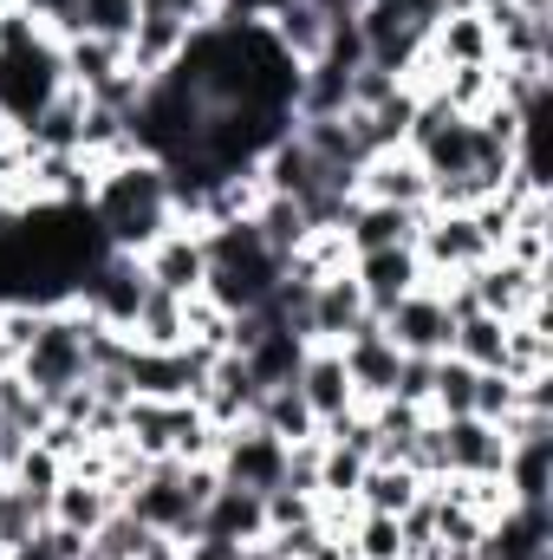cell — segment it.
I'll list each match as a JSON object with an SVG mask.
<instances>
[{
  "label": "cell",
  "mask_w": 553,
  "mask_h": 560,
  "mask_svg": "<svg viewBox=\"0 0 553 560\" xmlns=\"http://www.w3.org/2000/svg\"><path fill=\"white\" fill-rule=\"evenodd\" d=\"M92 229L105 248L118 255H143L163 229H176V196H169V170L150 163V156H118V163H98L92 176V202H85Z\"/></svg>",
  "instance_id": "6da1fadb"
},
{
  "label": "cell",
  "mask_w": 553,
  "mask_h": 560,
  "mask_svg": "<svg viewBox=\"0 0 553 560\" xmlns=\"http://www.w3.org/2000/svg\"><path fill=\"white\" fill-rule=\"evenodd\" d=\"M202 248H209V280H202V300H215L222 313H255L268 293L280 287L286 261L255 235V222H222V229H202Z\"/></svg>",
  "instance_id": "7a4b0ae2"
},
{
  "label": "cell",
  "mask_w": 553,
  "mask_h": 560,
  "mask_svg": "<svg viewBox=\"0 0 553 560\" xmlns=\"http://www.w3.org/2000/svg\"><path fill=\"white\" fill-rule=\"evenodd\" d=\"M13 372H20L46 405H59L72 385L92 378V319H85L79 306L39 313V326H33V339H26V352L13 359Z\"/></svg>",
  "instance_id": "3957f363"
},
{
  "label": "cell",
  "mask_w": 553,
  "mask_h": 560,
  "mask_svg": "<svg viewBox=\"0 0 553 560\" xmlns=\"http://www.w3.org/2000/svg\"><path fill=\"white\" fill-rule=\"evenodd\" d=\"M143 300H150V275H143L138 255H118V248H105V255L79 275V287H72V306H79L92 326L118 332V339H131Z\"/></svg>",
  "instance_id": "277c9868"
},
{
  "label": "cell",
  "mask_w": 553,
  "mask_h": 560,
  "mask_svg": "<svg viewBox=\"0 0 553 560\" xmlns=\"http://www.w3.org/2000/svg\"><path fill=\"white\" fill-rule=\"evenodd\" d=\"M378 326L404 359H443L456 346V306H449V293L436 280H416L398 306L378 313Z\"/></svg>",
  "instance_id": "5b68a950"
},
{
  "label": "cell",
  "mask_w": 553,
  "mask_h": 560,
  "mask_svg": "<svg viewBox=\"0 0 553 560\" xmlns=\"http://www.w3.org/2000/svg\"><path fill=\"white\" fill-rule=\"evenodd\" d=\"M462 293L475 313H495V319H521L528 306H548V275L508 261V255H489L482 268L462 275Z\"/></svg>",
  "instance_id": "8992f818"
},
{
  "label": "cell",
  "mask_w": 553,
  "mask_h": 560,
  "mask_svg": "<svg viewBox=\"0 0 553 560\" xmlns=\"http://www.w3.org/2000/svg\"><path fill=\"white\" fill-rule=\"evenodd\" d=\"M215 476L235 482V489L268 495V489H280V476H286V443H280L274 430H261V423H235V430H222Z\"/></svg>",
  "instance_id": "52a82bcc"
},
{
  "label": "cell",
  "mask_w": 553,
  "mask_h": 560,
  "mask_svg": "<svg viewBox=\"0 0 553 560\" xmlns=\"http://www.w3.org/2000/svg\"><path fill=\"white\" fill-rule=\"evenodd\" d=\"M372 319V306H365V293H358V280L352 268H339V275H319L313 280V293H306V346H345L358 326Z\"/></svg>",
  "instance_id": "ba28073f"
},
{
  "label": "cell",
  "mask_w": 553,
  "mask_h": 560,
  "mask_svg": "<svg viewBox=\"0 0 553 560\" xmlns=\"http://www.w3.org/2000/svg\"><path fill=\"white\" fill-rule=\"evenodd\" d=\"M143 275L156 293H176V300H189V293H202V280H209V248H202V229H189V222H176V229H163L150 248L138 255Z\"/></svg>",
  "instance_id": "9c48e42d"
},
{
  "label": "cell",
  "mask_w": 553,
  "mask_h": 560,
  "mask_svg": "<svg viewBox=\"0 0 553 560\" xmlns=\"http://www.w3.org/2000/svg\"><path fill=\"white\" fill-rule=\"evenodd\" d=\"M352 196L358 202H391V209H430V170L416 163L404 143L398 150H378V156L358 163Z\"/></svg>",
  "instance_id": "30bf717a"
},
{
  "label": "cell",
  "mask_w": 553,
  "mask_h": 560,
  "mask_svg": "<svg viewBox=\"0 0 553 560\" xmlns=\"http://www.w3.org/2000/svg\"><path fill=\"white\" fill-rule=\"evenodd\" d=\"M339 359H345V372H352V392H358V405H378V398H391L398 392V372H404V352L385 339V326H378V313L339 346Z\"/></svg>",
  "instance_id": "8fae6325"
},
{
  "label": "cell",
  "mask_w": 553,
  "mask_h": 560,
  "mask_svg": "<svg viewBox=\"0 0 553 560\" xmlns=\"http://www.w3.org/2000/svg\"><path fill=\"white\" fill-rule=\"evenodd\" d=\"M443 436V476H502L508 463V436L482 418H436Z\"/></svg>",
  "instance_id": "7c38bea8"
},
{
  "label": "cell",
  "mask_w": 553,
  "mask_h": 560,
  "mask_svg": "<svg viewBox=\"0 0 553 560\" xmlns=\"http://www.w3.org/2000/svg\"><path fill=\"white\" fill-rule=\"evenodd\" d=\"M293 392L306 398V411L319 423L358 411V392H352V372H345L339 346H306V359H299V372H293Z\"/></svg>",
  "instance_id": "4fadbf2b"
},
{
  "label": "cell",
  "mask_w": 553,
  "mask_h": 560,
  "mask_svg": "<svg viewBox=\"0 0 553 560\" xmlns=\"http://www.w3.org/2000/svg\"><path fill=\"white\" fill-rule=\"evenodd\" d=\"M416 222H423V209H391V202H358V196H352L339 235H345L352 255H378V248H411Z\"/></svg>",
  "instance_id": "5bb4252c"
},
{
  "label": "cell",
  "mask_w": 553,
  "mask_h": 560,
  "mask_svg": "<svg viewBox=\"0 0 553 560\" xmlns=\"http://www.w3.org/2000/svg\"><path fill=\"white\" fill-rule=\"evenodd\" d=\"M261 535H268V502H261L255 489H235V482H222V489L209 495L202 528H196V541H228V548H248V541H261Z\"/></svg>",
  "instance_id": "9a60e30c"
},
{
  "label": "cell",
  "mask_w": 553,
  "mask_h": 560,
  "mask_svg": "<svg viewBox=\"0 0 553 560\" xmlns=\"http://www.w3.org/2000/svg\"><path fill=\"white\" fill-rule=\"evenodd\" d=\"M352 280H358L365 306H372V313H385V306H398L416 280H423V261H416V248H378V255H352Z\"/></svg>",
  "instance_id": "2e32d148"
},
{
  "label": "cell",
  "mask_w": 553,
  "mask_h": 560,
  "mask_svg": "<svg viewBox=\"0 0 553 560\" xmlns=\"http://www.w3.org/2000/svg\"><path fill=\"white\" fill-rule=\"evenodd\" d=\"M118 509H125V502H118L105 482H92V476H66V482L52 489V502H46V522H52V528H72V535L92 541Z\"/></svg>",
  "instance_id": "e0dca14e"
},
{
  "label": "cell",
  "mask_w": 553,
  "mask_h": 560,
  "mask_svg": "<svg viewBox=\"0 0 553 560\" xmlns=\"http://www.w3.org/2000/svg\"><path fill=\"white\" fill-rule=\"evenodd\" d=\"M430 59H436V66H495V33H489V20L469 13V7L443 13L436 33H430Z\"/></svg>",
  "instance_id": "ac0fdd59"
},
{
  "label": "cell",
  "mask_w": 553,
  "mask_h": 560,
  "mask_svg": "<svg viewBox=\"0 0 553 560\" xmlns=\"http://www.w3.org/2000/svg\"><path fill=\"white\" fill-rule=\"evenodd\" d=\"M416 495H423V476H416L411 463H372L365 476H358V509L365 515H404V509H416Z\"/></svg>",
  "instance_id": "d6986e66"
},
{
  "label": "cell",
  "mask_w": 553,
  "mask_h": 560,
  "mask_svg": "<svg viewBox=\"0 0 553 560\" xmlns=\"http://www.w3.org/2000/svg\"><path fill=\"white\" fill-rule=\"evenodd\" d=\"M502 352H508V319H495V313H456L449 359H462L475 372H502Z\"/></svg>",
  "instance_id": "ffe728a7"
},
{
  "label": "cell",
  "mask_w": 553,
  "mask_h": 560,
  "mask_svg": "<svg viewBox=\"0 0 553 560\" xmlns=\"http://www.w3.org/2000/svg\"><path fill=\"white\" fill-rule=\"evenodd\" d=\"M248 372H255V385L261 392H274V385H293V372H299V359H306V339L299 332H280V326H268L248 352Z\"/></svg>",
  "instance_id": "44dd1931"
},
{
  "label": "cell",
  "mask_w": 553,
  "mask_h": 560,
  "mask_svg": "<svg viewBox=\"0 0 553 560\" xmlns=\"http://www.w3.org/2000/svg\"><path fill=\"white\" fill-rule=\"evenodd\" d=\"M183 339H189V313H183V300L150 287V300H143L138 326H131V346H150V352H176Z\"/></svg>",
  "instance_id": "7402d4cb"
},
{
  "label": "cell",
  "mask_w": 553,
  "mask_h": 560,
  "mask_svg": "<svg viewBox=\"0 0 553 560\" xmlns=\"http://www.w3.org/2000/svg\"><path fill=\"white\" fill-rule=\"evenodd\" d=\"M255 423H261V430H274L286 450L319 436V418L306 411V398H299L293 385H274V392H261V405H255Z\"/></svg>",
  "instance_id": "603a6c76"
},
{
  "label": "cell",
  "mask_w": 553,
  "mask_h": 560,
  "mask_svg": "<svg viewBox=\"0 0 553 560\" xmlns=\"http://www.w3.org/2000/svg\"><path fill=\"white\" fill-rule=\"evenodd\" d=\"M469 398H475V365L443 352L430 372V418H469Z\"/></svg>",
  "instance_id": "cb8c5ba5"
},
{
  "label": "cell",
  "mask_w": 553,
  "mask_h": 560,
  "mask_svg": "<svg viewBox=\"0 0 553 560\" xmlns=\"http://www.w3.org/2000/svg\"><path fill=\"white\" fill-rule=\"evenodd\" d=\"M7 482H13L20 495H33V502L46 509V502H52V489L66 482V463H59V456H52L46 443H26V450H20V463L7 469Z\"/></svg>",
  "instance_id": "d4e9b609"
},
{
  "label": "cell",
  "mask_w": 553,
  "mask_h": 560,
  "mask_svg": "<svg viewBox=\"0 0 553 560\" xmlns=\"http://www.w3.org/2000/svg\"><path fill=\"white\" fill-rule=\"evenodd\" d=\"M521 411V385L508 378V372H475V398H469V418H482V423H502Z\"/></svg>",
  "instance_id": "484cf974"
},
{
  "label": "cell",
  "mask_w": 553,
  "mask_h": 560,
  "mask_svg": "<svg viewBox=\"0 0 553 560\" xmlns=\"http://www.w3.org/2000/svg\"><path fill=\"white\" fill-rule=\"evenodd\" d=\"M33 528H46V509L33 495H20L13 482H0V555H13L20 541H33Z\"/></svg>",
  "instance_id": "4316f807"
},
{
  "label": "cell",
  "mask_w": 553,
  "mask_h": 560,
  "mask_svg": "<svg viewBox=\"0 0 553 560\" xmlns=\"http://www.w3.org/2000/svg\"><path fill=\"white\" fill-rule=\"evenodd\" d=\"M131 26H138V0H79V33H92V39H131Z\"/></svg>",
  "instance_id": "83f0119b"
},
{
  "label": "cell",
  "mask_w": 553,
  "mask_h": 560,
  "mask_svg": "<svg viewBox=\"0 0 553 560\" xmlns=\"http://www.w3.org/2000/svg\"><path fill=\"white\" fill-rule=\"evenodd\" d=\"M131 560H189V541H176V535H156V528H150Z\"/></svg>",
  "instance_id": "f1b7e54d"
},
{
  "label": "cell",
  "mask_w": 553,
  "mask_h": 560,
  "mask_svg": "<svg viewBox=\"0 0 553 560\" xmlns=\"http://www.w3.org/2000/svg\"><path fill=\"white\" fill-rule=\"evenodd\" d=\"M26 443H33V436H26L20 423H13V418H0V476H7L13 463H20V450H26Z\"/></svg>",
  "instance_id": "f546056e"
}]
</instances>
